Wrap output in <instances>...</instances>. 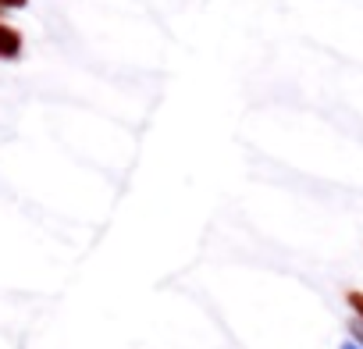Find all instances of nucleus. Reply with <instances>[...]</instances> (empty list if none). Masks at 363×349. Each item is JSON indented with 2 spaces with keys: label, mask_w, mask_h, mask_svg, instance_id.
<instances>
[{
  "label": "nucleus",
  "mask_w": 363,
  "mask_h": 349,
  "mask_svg": "<svg viewBox=\"0 0 363 349\" xmlns=\"http://www.w3.org/2000/svg\"><path fill=\"white\" fill-rule=\"evenodd\" d=\"M18 57H22V33L0 22V61H18Z\"/></svg>",
  "instance_id": "1"
},
{
  "label": "nucleus",
  "mask_w": 363,
  "mask_h": 349,
  "mask_svg": "<svg viewBox=\"0 0 363 349\" xmlns=\"http://www.w3.org/2000/svg\"><path fill=\"white\" fill-rule=\"evenodd\" d=\"M345 303L352 306V314H356V321H363V292H349V296H345Z\"/></svg>",
  "instance_id": "2"
},
{
  "label": "nucleus",
  "mask_w": 363,
  "mask_h": 349,
  "mask_svg": "<svg viewBox=\"0 0 363 349\" xmlns=\"http://www.w3.org/2000/svg\"><path fill=\"white\" fill-rule=\"evenodd\" d=\"M349 331H352V342L363 349V321H352V324H349Z\"/></svg>",
  "instance_id": "3"
},
{
  "label": "nucleus",
  "mask_w": 363,
  "mask_h": 349,
  "mask_svg": "<svg viewBox=\"0 0 363 349\" xmlns=\"http://www.w3.org/2000/svg\"><path fill=\"white\" fill-rule=\"evenodd\" d=\"M11 8H26V0H0V15L11 11Z\"/></svg>",
  "instance_id": "4"
},
{
  "label": "nucleus",
  "mask_w": 363,
  "mask_h": 349,
  "mask_svg": "<svg viewBox=\"0 0 363 349\" xmlns=\"http://www.w3.org/2000/svg\"><path fill=\"white\" fill-rule=\"evenodd\" d=\"M342 349H359V345H356V342L349 338V342H342Z\"/></svg>",
  "instance_id": "5"
}]
</instances>
